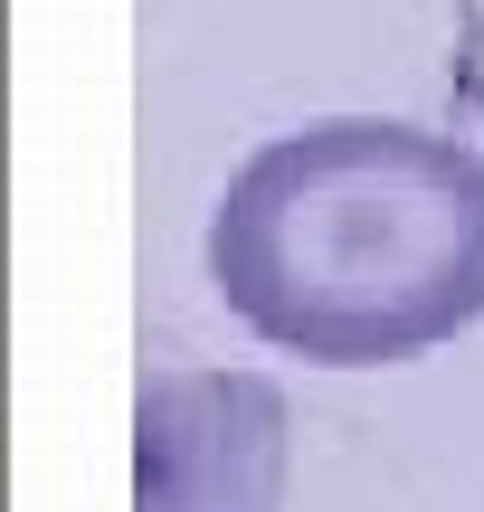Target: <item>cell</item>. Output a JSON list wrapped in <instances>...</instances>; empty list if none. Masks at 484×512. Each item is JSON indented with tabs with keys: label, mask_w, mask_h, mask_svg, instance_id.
Segmentation results:
<instances>
[{
	"label": "cell",
	"mask_w": 484,
	"mask_h": 512,
	"mask_svg": "<svg viewBox=\"0 0 484 512\" xmlns=\"http://www.w3.org/2000/svg\"><path fill=\"white\" fill-rule=\"evenodd\" d=\"M295 418L266 370H143L133 389V512H285Z\"/></svg>",
	"instance_id": "cell-2"
},
{
	"label": "cell",
	"mask_w": 484,
	"mask_h": 512,
	"mask_svg": "<svg viewBox=\"0 0 484 512\" xmlns=\"http://www.w3.org/2000/svg\"><path fill=\"white\" fill-rule=\"evenodd\" d=\"M209 285L295 361H418L484 323V152L390 114L276 133L209 209Z\"/></svg>",
	"instance_id": "cell-1"
}]
</instances>
